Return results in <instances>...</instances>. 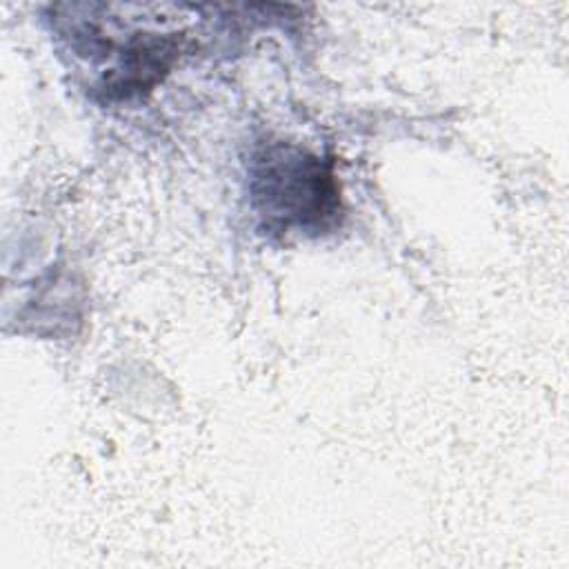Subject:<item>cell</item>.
Wrapping results in <instances>:
<instances>
[{
	"label": "cell",
	"mask_w": 569,
	"mask_h": 569,
	"mask_svg": "<svg viewBox=\"0 0 569 569\" xmlns=\"http://www.w3.org/2000/svg\"><path fill=\"white\" fill-rule=\"evenodd\" d=\"M249 193L267 231L322 233L342 216L333 160L293 142H262L249 160Z\"/></svg>",
	"instance_id": "2"
},
{
	"label": "cell",
	"mask_w": 569,
	"mask_h": 569,
	"mask_svg": "<svg viewBox=\"0 0 569 569\" xmlns=\"http://www.w3.org/2000/svg\"><path fill=\"white\" fill-rule=\"evenodd\" d=\"M51 24L71 53L96 67L93 91L104 102L129 100L151 91L187 47L184 31L136 27L118 16L116 4H53Z\"/></svg>",
	"instance_id": "1"
}]
</instances>
